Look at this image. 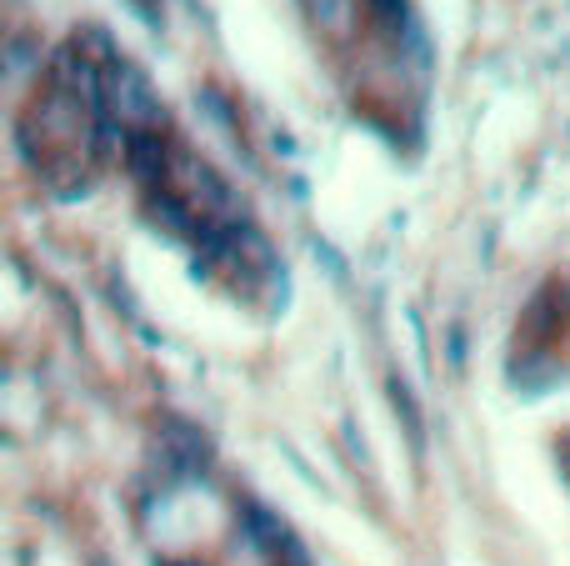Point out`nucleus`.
<instances>
[{
    "label": "nucleus",
    "mask_w": 570,
    "mask_h": 566,
    "mask_svg": "<svg viewBox=\"0 0 570 566\" xmlns=\"http://www.w3.org/2000/svg\"><path fill=\"white\" fill-rule=\"evenodd\" d=\"M106 116L120 120V126H136V130H150L166 120V106H160V96L150 90V80L120 56L106 60Z\"/></svg>",
    "instance_id": "1"
},
{
    "label": "nucleus",
    "mask_w": 570,
    "mask_h": 566,
    "mask_svg": "<svg viewBox=\"0 0 570 566\" xmlns=\"http://www.w3.org/2000/svg\"><path fill=\"white\" fill-rule=\"evenodd\" d=\"M126 160L140 180H156L160 166H166V146H160V136H150V130H136L126 146Z\"/></svg>",
    "instance_id": "2"
},
{
    "label": "nucleus",
    "mask_w": 570,
    "mask_h": 566,
    "mask_svg": "<svg viewBox=\"0 0 570 566\" xmlns=\"http://www.w3.org/2000/svg\"><path fill=\"white\" fill-rule=\"evenodd\" d=\"M186 566H196V562H186Z\"/></svg>",
    "instance_id": "3"
}]
</instances>
